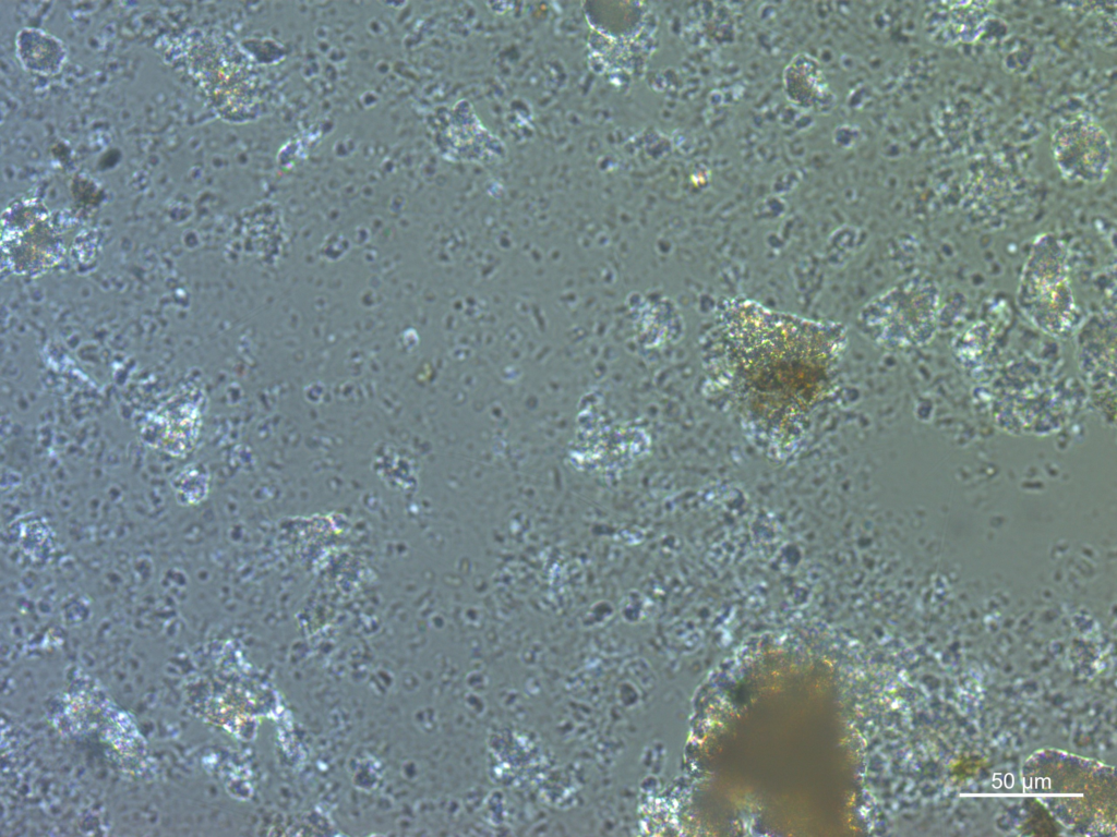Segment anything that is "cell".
Here are the masks:
<instances>
[{"mask_svg": "<svg viewBox=\"0 0 1117 837\" xmlns=\"http://www.w3.org/2000/svg\"><path fill=\"white\" fill-rule=\"evenodd\" d=\"M1052 151L1058 170L1069 182L1098 183L1109 172L1110 138L1086 114H1073L1056 124Z\"/></svg>", "mask_w": 1117, "mask_h": 837, "instance_id": "cell-1", "label": "cell"}]
</instances>
